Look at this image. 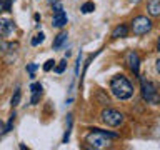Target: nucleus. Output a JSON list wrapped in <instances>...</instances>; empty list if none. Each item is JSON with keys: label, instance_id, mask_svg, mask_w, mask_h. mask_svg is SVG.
Returning a JSON list of instances; mask_svg holds the SVG:
<instances>
[{"label": "nucleus", "instance_id": "f257e3e1", "mask_svg": "<svg viewBox=\"0 0 160 150\" xmlns=\"http://www.w3.org/2000/svg\"><path fill=\"white\" fill-rule=\"evenodd\" d=\"M110 92L115 98L118 100H130L133 97V85L132 82L125 77V75H113L112 78H110Z\"/></svg>", "mask_w": 160, "mask_h": 150}, {"label": "nucleus", "instance_id": "f03ea898", "mask_svg": "<svg viewBox=\"0 0 160 150\" xmlns=\"http://www.w3.org/2000/svg\"><path fill=\"white\" fill-rule=\"evenodd\" d=\"M85 142L88 143L90 148L103 150V148H108L110 145H112V138L105 137V135L100 132L98 127H93V128H90V133H87V137H85Z\"/></svg>", "mask_w": 160, "mask_h": 150}, {"label": "nucleus", "instance_id": "7ed1b4c3", "mask_svg": "<svg viewBox=\"0 0 160 150\" xmlns=\"http://www.w3.org/2000/svg\"><path fill=\"white\" fill-rule=\"evenodd\" d=\"M128 28H130V32H132L133 35L142 37V35H147L150 30L153 28V22H152L150 17H147V15H137V17L132 18Z\"/></svg>", "mask_w": 160, "mask_h": 150}, {"label": "nucleus", "instance_id": "20e7f679", "mask_svg": "<svg viewBox=\"0 0 160 150\" xmlns=\"http://www.w3.org/2000/svg\"><path fill=\"white\" fill-rule=\"evenodd\" d=\"M100 120H102L107 127L117 128V127H120V125L123 123L125 117H123L122 112H118V110H115V108H110L107 105V108H103L102 113H100Z\"/></svg>", "mask_w": 160, "mask_h": 150}, {"label": "nucleus", "instance_id": "39448f33", "mask_svg": "<svg viewBox=\"0 0 160 150\" xmlns=\"http://www.w3.org/2000/svg\"><path fill=\"white\" fill-rule=\"evenodd\" d=\"M140 83H142V98L147 103L157 105L158 103V90H157V85L152 83L150 80H145V78H140Z\"/></svg>", "mask_w": 160, "mask_h": 150}, {"label": "nucleus", "instance_id": "423d86ee", "mask_svg": "<svg viewBox=\"0 0 160 150\" xmlns=\"http://www.w3.org/2000/svg\"><path fill=\"white\" fill-rule=\"evenodd\" d=\"M125 62H127L128 68L133 72V75L138 77V68H140V55L135 52V50H128L125 53Z\"/></svg>", "mask_w": 160, "mask_h": 150}, {"label": "nucleus", "instance_id": "0eeeda50", "mask_svg": "<svg viewBox=\"0 0 160 150\" xmlns=\"http://www.w3.org/2000/svg\"><path fill=\"white\" fill-rule=\"evenodd\" d=\"M67 13L63 12V8L60 7V8H57L55 10V13H53V17H52V25L53 27H57V28H62V27H65L67 25Z\"/></svg>", "mask_w": 160, "mask_h": 150}, {"label": "nucleus", "instance_id": "6e6552de", "mask_svg": "<svg viewBox=\"0 0 160 150\" xmlns=\"http://www.w3.org/2000/svg\"><path fill=\"white\" fill-rule=\"evenodd\" d=\"M15 30V25L10 18H0V35L2 37H10Z\"/></svg>", "mask_w": 160, "mask_h": 150}, {"label": "nucleus", "instance_id": "1a4fd4ad", "mask_svg": "<svg viewBox=\"0 0 160 150\" xmlns=\"http://www.w3.org/2000/svg\"><path fill=\"white\" fill-rule=\"evenodd\" d=\"M128 33H130L128 25L127 23H120L112 30V35H110V37L112 38H125V37H128Z\"/></svg>", "mask_w": 160, "mask_h": 150}, {"label": "nucleus", "instance_id": "9d476101", "mask_svg": "<svg viewBox=\"0 0 160 150\" xmlns=\"http://www.w3.org/2000/svg\"><path fill=\"white\" fill-rule=\"evenodd\" d=\"M147 12L150 17H160V0H148L147 2Z\"/></svg>", "mask_w": 160, "mask_h": 150}, {"label": "nucleus", "instance_id": "9b49d317", "mask_svg": "<svg viewBox=\"0 0 160 150\" xmlns=\"http://www.w3.org/2000/svg\"><path fill=\"white\" fill-rule=\"evenodd\" d=\"M67 37H68V33L67 32H60L57 37L53 38V43H52V47H53V50H58L62 45L67 42Z\"/></svg>", "mask_w": 160, "mask_h": 150}, {"label": "nucleus", "instance_id": "f8f14e48", "mask_svg": "<svg viewBox=\"0 0 160 150\" xmlns=\"http://www.w3.org/2000/svg\"><path fill=\"white\" fill-rule=\"evenodd\" d=\"M72 115H67V130H65V135L62 138V143H67L68 138H70V132H72Z\"/></svg>", "mask_w": 160, "mask_h": 150}, {"label": "nucleus", "instance_id": "ddd939ff", "mask_svg": "<svg viewBox=\"0 0 160 150\" xmlns=\"http://www.w3.org/2000/svg\"><path fill=\"white\" fill-rule=\"evenodd\" d=\"M93 10H95V3L90 2V0H88V2H85L82 7H80V12H82V13H90V12H93Z\"/></svg>", "mask_w": 160, "mask_h": 150}, {"label": "nucleus", "instance_id": "4468645a", "mask_svg": "<svg viewBox=\"0 0 160 150\" xmlns=\"http://www.w3.org/2000/svg\"><path fill=\"white\" fill-rule=\"evenodd\" d=\"M67 68V58H63V60H60L58 62V65L57 67H53V70H55V73H63V70Z\"/></svg>", "mask_w": 160, "mask_h": 150}, {"label": "nucleus", "instance_id": "2eb2a0df", "mask_svg": "<svg viewBox=\"0 0 160 150\" xmlns=\"http://www.w3.org/2000/svg\"><path fill=\"white\" fill-rule=\"evenodd\" d=\"M20 98H22V92L17 88V90H15V93H13V97H12V100H10L12 107H17V105L20 103Z\"/></svg>", "mask_w": 160, "mask_h": 150}, {"label": "nucleus", "instance_id": "dca6fc26", "mask_svg": "<svg viewBox=\"0 0 160 150\" xmlns=\"http://www.w3.org/2000/svg\"><path fill=\"white\" fill-rule=\"evenodd\" d=\"M15 112H12L10 113V117H8V122H7V125H5V128H3V132H10V130L13 128V122H15Z\"/></svg>", "mask_w": 160, "mask_h": 150}, {"label": "nucleus", "instance_id": "f3484780", "mask_svg": "<svg viewBox=\"0 0 160 150\" xmlns=\"http://www.w3.org/2000/svg\"><path fill=\"white\" fill-rule=\"evenodd\" d=\"M43 40H45V35L40 32V33H37V35H35V37L32 38V45H33V47H37V45L43 43Z\"/></svg>", "mask_w": 160, "mask_h": 150}, {"label": "nucleus", "instance_id": "a211bd4d", "mask_svg": "<svg viewBox=\"0 0 160 150\" xmlns=\"http://www.w3.org/2000/svg\"><path fill=\"white\" fill-rule=\"evenodd\" d=\"M0 2H2L3 12H12V3H13V0H0Z\"/></svg>", "mask_w": 160, "mask_h": 150}, {"label": "nucleus", "instance_id": "6ab92c4d", "mask_svg": "<svg viewBox=\"0 0 160 150\" xmlns=\"http://www.w3.org/2000/svg\"><path fill=\"white\" fill-rule=\"evenodd\" d=\"M42 98V92H33L32 93V98H30V105H37Z\"/></svg>", "mask_w": 160, "mask_h": 150}, {"label": "nucleus", "instance_id": "aec40b11", "mask_svg": "<svg viewBox=\"0 0 160 150\" xmlns=\"http://www.w3.org/2000/svg\"><path fill=\"white\" fill-rule=\"evenodd\" d=\"M55 63H57V62H55L53 58H48L47 62H45V65H43V70H45V72H50V70L55 67Z\"/></svg>", "mask_w": 160, "mask_h": 150}, {"label": "nucleus", "instance_id": "412c9836", "mask_svg": "<svg viewBox=\"0 0 160 150\" xmlns=\"http://www.w3.org/2000/svg\"><path fill=\"white\" fill-rule=\"evenodd\" d=\"M42 90H43V87H42V83H40V82H35V83H32V85H30V92H42Z\"/></svg>", "mask_w": 160, "mask_h": 150}, {"label": "nucleus", "instance_id": "4be33fe9", "mask_svg": "<svg viewBox=\"0 0 160 150\" xmlns=\"http://www.w3.org/2000/svg\"><path fill=\"white\" fill-rule=\"evenodd\" d=\"M97 95H98V98H100V105H108V103H110V102H108V97H103V92H102V90H98Z\"/></svg>", "mask_w": 160, "mask_h": 150}, {"label": "nucleus", "instance_id": "5701e85b", "mask_svg": "<svg viewBox=\"0 0 160 150\" xmlns=\"http://www.w3.org/2000/svg\"><path fill=\"white\" fill-rule=\"evenodd\" d=\"M35 70H37V65H35V63H28L27 65V72L30 73V78L35 77Z\"/></svg>", "mask_w": 160, "mask_h": 150}, {"label": "nucleus", "instance_id": "b1692460", "mask_svg": "<svg viewBox=\"0 0 160 150\" xmlns=\"http://www.w3.org/2000/svg\"><path fill=\"white\" fill-rule=\"evenodd\" d=\"M80 63H82V52L77 57V65H75V77H78V70H80Z\"/></svg>", "mask_w": 160, "mask_h": 150}, {"label": "nucleus", "instance_id": "393cba45", "mask_svg": "<svg viewBox=\"0 0 160 150\" xmlns=\"http://www.w3.org/2000/svg\"><path fill=\"white\" fill-rule=\"evenodd\" d=\"M0 52H7V42L3 40L2 35H0Z\"/></svg>", "mask_w": 160, "mask_h": 150}, {"label": "nucleus", "instance_id": "a878e982", "mask_svg": "<svg viewBox=\"0 0 160 150\" xmlns=\"http://www.w3.org/2000/svg\"><path fill=\"white\" fill-rule=\"evenodd\" d=\"M3 128H5V125H3V122H2V118H0V133H5Z\"/></svg>", "mask_w": 160, "mask_h": 150}, {"label": "nucleus", "instance_id": "bb28decb", "mask_svg": "<svg viewBox=\"0 0 160 150\" xmlns=\"http://www.w3.org/2000/svg\"><path fill=\"white\" fill-rule=\"evenodd\" d=\"M33 18H35V22H40V15H38V13H35Z\"/></svg>", "mask_w": 160, "mask_h": 150}, {"label": "nucleus", "instance_id": "cd10ccee", "mask_svg": "<svg viewBox=\"0 0 160 150\" xmlns=\"http://www.w3.org/2000/svg\"><path fill=\"white\" fill-rule=\"evenodd\" d=\"M3 12V8H2V2H0V13H2Z\"/></svg>", "mask_w": 160, "mask_h": 150}, {"label": "nucleus", "instance_id": "c85d7f7f", "mask_svg": "<svg viewBox=\"0 0 160 150\" xmlns=\"http://www.w3.org/2000/svg\"><path fill=\"white\" fill-rule=\"evenodd\" d=\"M50 2H55V0H50Z\"/></svg>", "mask_w": 160, "mask_h": 150}]
</instances>
